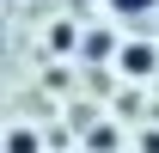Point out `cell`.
<instances>
[{"label": "cell", "mask_w": 159, "mask_h": 153, "mask_svg": "<svg viewBox=\"0 0 159 153\" xmlns=\"http://www.w3.org/2000/svg\"><path fill=\"white\" fill-rule=\"evenodd\" d=\"M116 61H122V74H135V80H141V74H153V67H159V55H153V49H141V43H129V49H122Z\"/></svg>", "instance_id": "1"}, {"label": "cell", "mask_w": 159, "mask_h": 153, "mask_svg": "<svg viewBox=\"0 0 159 153\" xmlns=\"http://www.w3.org/2000/svg\"><path fill=\"white\" fill-rule=\"evenodd\" d=\"M6 153H37V135H31V129H12V141H6Z\"/></svg>", "instance_id": "2"}, {"label": "cell", "mask_w": 159, "mask_h": 153, "mask_svg": "<svg viewBox=\"0 0 159 153\" xmlns=\"http://www.w3.org/2000/svg\"><path fill=\"white\" fill-rule=\"evenodd\" d=\"M159 0H110V12H129V19H135V12H153Z\"/></svg>", "instance_id": "3"}]
</instances>
